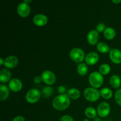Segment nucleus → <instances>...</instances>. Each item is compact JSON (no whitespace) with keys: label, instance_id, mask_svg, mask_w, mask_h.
Returning <instances> with one entry per match:
<instances>
[{"label":"nucleus","instance_id":"nucleus-1","mask_svg":"<svg viewBox=\"0 0 121 121\" xmlns=\"http://www.w3.org/2000/svg\"><path fill=\"white\" fill-rule=\"evenodd\" d=\"M70 104V100L68 95L65 93L57 96L53 99L52 105L55 109L64 111L68 108Z\"/></svg>","mask_w":121,"mask_h":121},{"label":"nucleus","instance_id":"nucleus-2","mask_svg":"<svg viewBox=\"0 0 121 121\" xmlns=\"http://www.w3.org/2000/svg\"><path fill=\"white\" fill-rule=\"evenodd\" d=\"M89 82L93 88H99L103 85L104 77L99 72H93L89 77Z\"/></svg>","mask_w":121,"mask_h":121},{"label":"nucleus","instance_id":"nucleus-3","mask_svg":"<svg viewBox=\"0 0 121 121\" xmlns=\"http://www.w3.org/2000/svg\"><path fill=\"white\" fill-rule=\"evenodd\" d=\"M100 95V92L93 87H87L84 91L85 99L91 102L97 101L99 99Z\"/></svg>","mask_w":121,"mask_h":121},{"label":"nucleus","instance_id":"nucleus-4","mask_svg":"<svg viewBox=\"0 0 121 121\" xmlns=\"http://www.w3.org/2000/svg\"><path fill=\"white\" fill-rule=\"evenodd\" d=\"M70 57L73 61L80 63L85 59V52L80 48H73L70 52Z\"/></svg>","mask_w":121,"mask_h":121},{"label":"nucleus","instance_id":"nucleus-5","mask_svg":"<svg viewBox=\"0 0 121 121\" xmlns=\"http://www.w3.org/2000/svg\"><path fill=\"white\" fill-rule=\"evenodd\" d=\"M40 92L37 89H31L27 92L26 95V100L30 104H35L40 98Z\"/></svg>","mask_w":121,"mask_h":121},{"label":"nucleus","instance_id":"nucleus-6","mask_svg":"<svg viewBox=\"0 0 121 121\" xmlns=\"http://www.w3.org/2000/svg\"><path fill=\"white\" fill-rule=\"evenodd\" d=\"M111 111L110 105L107 102H102L97 108V113L101 118H105L109 114Z\"/></svg>","mask_w":121,"mask_h":121},{"label":"nucleus","instance_id":"nucleus-7","mask_svg":"<svg viewBox=\"0 0 121 121\" xmlns=\"http://www.w3.org/2000/svg\"><path fill=\"white\" fill-rule=\"evenodd\" d=\"M41 78L44 82L48 85H52L55 83L56 78L53 72L50 70H45L41 74Z\"/></svg>","mask_w":121,"mask_h":121},{"label":"nucleus","instance_id":"nucleus-8","mask_svg":"<svg viewBox=\"0 0 121 121\" xmlns=\"http://www.w3.org/2000/svg\"><path fill=\"white\" fill-rule=\"evenodd\" d=\"M30 7L29 4L22 2L20 3L17 7V13L21 17H27L30 14Z\"/></svg>","mask_w":121,"mask_h":121},{"label":"nucleus","instance_id":"nucleus-9","mask_svg":"<svg viewBox=\"0 0 121 121\" xmlns=\"http://www.w3.org/2000/svg\"><path fill=\"white\" fill-rule=\"evenodd\" d=\"M9 87L13 92H20L22 88V82L17 78L11 79L9 82Z\"/></svg>","mask_w":121,"mask_h":121},{"label":"nucleus","instance_id":"nucleus-10","mask_svg":"<svg viewBox=\"0 0 121 121\" xmlns=\"http://www.w3.org/2000/svg\"><path fill=\"white\" fill-rule=\"evenodd\" d=\"M48 22V18L46 15L43 14H37L33 18V22L35 25L39 27L45 26Z\"/></svg>","mask_w":121,"mask_h":121},{"label":"nucleus","instance_id":"nucleus-11","mask_svg":"<svg viewBox=\"0 0 121 121\" xmlns=\"http://www.w3.org/2000/svg\"><path fill=\"white\" fill-rule=\"evenodd\" d=\"M99 55L95 52L88 53L85 57V62L87 65H94L99 61Z\"/></svg>","mask_w":121,"mask_h":121},{"label":"nucleus","instance_id":"nucleus-12","mask_svg":"<svg viewBox=\"0 0 121 121\" xmlns=\"http://www.w3.org/2000/svg\"><path fill=\"white\" fill-rule=\"evenodd\" d=\"M110 59L111 61L115 64L121 63V51L115 48L110 51Z\"/></svg>","mask_w":121,"mask_h":121},{"label":"nucleus","instance_id":"nucleus-13","mask_svg":"<svg viewBox=\"0 0 121 121\" xmlns=\"http://www.w3.org/2000/svg\"><path fill=\"white\" fill-rule=\"evenodd\" d=\"M18 63V59L14 56H9L4 60V66L8 69H13L16 67Z\"/></svg>","mask_w":121,"mask_h":121},{"label":"nucleus","instance_id":"nucleus-14","mask_svg":"<svg viewBox=\"0 0 121 121\" xmlns=\"http://www.w3.org/2000/svg\"><path fill=\"white\" fill-rule=\"evenodd\" d=\"M99 39V33L96 30H92L88 33L87 41L91 45H95L98 43Z\"/></svg>","mask_w":121,"mask_h":121},{"label":"nucleus","instance_id":"nucleus-15","mask_svg":"<svg viewBox=\"0 0 121 121\" xmlns=\"http://www.w3.org/2000/svg\"><path fill=\"white\" fill-rule=\"evenodd\" d=\"M11 73L9 70L7 69H3L0 72V82L1 83H7L11 80Z\"/></svg>","mask_w":121,"mask_h":121},{"label":"nucleus","instance_id":"nucleus-16","mask_svg":"<svg viewBox=\"0 0 121 121\" xmlns=\"http://www.w3.org/2000/svg\"><path fill=\"white\" fill-rule=\"evenodd\" d=\"M9 95V89L6 85L1 84L0 85V100L1 101L6 100Z\"/></svg>","mask_w":121,"mask_h":121},{"label":"nucleus","instance_id":"nucleus-17","mask_svg":"<svg viewBox=\"0 0 121 121\" xmlns=\"http://www.w3.org/2000/svg\"><path fill=\"white\" fill-rule=\"evenodd\" d=\"M110 84L114 89H118L121 85V79L118 75H113L110 78Z\"/></svg>","mask_w":121,"mask_h":121},{"label":"nucleus","instance_id":"nucleus-18","mask_svg":"<svg viewBox=\"0 0 121 121\" xmlns=\"http://www.w3.org/2000/svg\"><path fill=\"white\" fill-rule=\"evenodd\" d=\"M104 35L107 40H112L115 37L116 31L112 27H108L104 31Z\"/></svg>","mask_w":121,"mask_h":121},{"label":"nucleus","instance_id":"nucleus-19","mask_svg":"<svg viewBox=\"0 0 121 121\" xmlns=\"http://www.w3.org/2000/svg\"><path fill=\"white\" fill-rule=\"evenodd\" d=\"M67 95L70 99H73V100H76L80 98V92L78 89L72 88L68 91Z\"/></svg>","mask_w":121,"mask_h":121},{"label":"nucleus","instance_id":"nucleus-20","mask_svg":"<svg viewBox=\"0 0 121 121\" xmlns=\"http://www.w3.org/2000/svg\"><path fill=\"white\" fill-rule=\"evenodd\" d=\"M100 94L101 96L104 99H109L112 97L113 93H112V91H111V89L108 88V87H105V88H103L100 90Z\"/></svg>","mask_w":121,"mask_h":121},{"label":"nucleus","instance_id":"nucleus-21","mask_svg":"<svg viewBox=\"0 0 121 121\" xmlns=\"http://www.w3.org/2000/svg\"><path fill=\"white\" fill-rule=\"evenodd\" d=\"M97 49L101 53H107L109 52L108 45L104 42L98 43L97 44Z\"/></svg>","mask_w":121,"mask_h":121},{"label":"nucleus","instance_id":"nucleus-22","mask_svg":"<svg viewBox=\"0 0 121 121\" xmlns=\"http://www.w3.org/2000/svg\"><path fill=\"white\" fill-rule=\"evenodd\" d=\"M97 112L95 109L93 107H88L85 109V114L87 118H95L97 116Z\"/></svg>","mask_w":121,"mask_h":121},{"label":"nucleus","instance_id":"nucleus-23","mask_svg":"<svg viewBox=\"0 0 121 121\" xmlns=\"http://www.w3.org/2000/svg\"><path fill=\"white\" fill-rule=\"evenodd\" d=\"M78 72L80 76H82L86 75L88 72V67L87 65L83 63H80L78 67Z\"/></svg>","mask_w":121,"mask_h":121},{"label":"nucleus","instance_id":"nucleus-24","mask_svg":"<svg viewBox=\"0 0 121 121\" xmlns=\"http://www.w3.org/2000/svg\"><path fill=\"white\" fill-rule=\"evenodd\" d=\"M111 71V67L108 64H103L99 67V73L104 75L109 74Z\"/></svg>","mask_w":121,"mask_h":121},{"label":"nucleus","instance_id":"nucleus-25","mask_svg":"<svg viewBox=\"0 0 121 121\" xmlns=\"http://www.w3.org/2000/svg\"><path fill=\"white\" fill-rule=\"evenodd\" d=\"M53 88L50 86H47V87H45L42 90V93L43 95L45 98H49L52 96V95L53 94Z\"/></svg>","mask_w":121,"mask_h":121},{"label":"nucleus","instance_id":"nucleus-26","mask_svg":"<svg viewBox=\"0 0 121 121\" xmlns=\"http://www.w3.org/2000/svg\"><path fill=\"white\" fill-rule=\"evenodd\" d=\"M115 98L117 104L121 106V89L117 91L115 95Z\"/></svg>","mask_w":121,"mask_h":121},{"label":"nucleus","instance_id":"nucleus-27","mask_svg":"<svg viewBox=\"0 0 121 121\" xmlns=\"http://www.w3.org/2000/svg\"><path fill=\"white\" fill-rule=\"evenodd\" d=\"M106 26L104 23H100L96 27V31L98 33H101V32L104 31L106 29Z\"/></svg>","mask_w":121,"mask_h":121},{"label":"nucleus","instance_id":"nucleus-28","mask_svg":"<svg viewBox=\"0 0 121 121\" xmlns=\"http://www.w3.org/2000/svg\"><path fill=\"white\" fill-rule=\"evenodd\" d=\"M60 121H74V120L71 116L64 115L60 118Z\"/></svg>","mask_w":121,"mask_h":121},{"label":"nucleus","instance_id":"nucleus-29","mask_svg":"<svg viewBox=\"0 0 121 121\" xmlns=\"http://www.w3.org/2000/svg\"><path fill=\"white\" fill-rule=\"evenodd\" d=\"M42 80V78L40 76H36L34 78V82L35 83H40Z\"/></svg>","mask_w":121,"mask_h":121},{"label":"nucleus","instance_id":"nucleus-30","mask_svg":"<svg viewBox=\"0 0 121 121\" xmlns=\"http://www.w3.org/2000/svg\"><path fill=\"white\" fill-rule=\"evenodd\" d=\"M12 121H25V118L22 116H18L15 117Z\"/></svg>","mask_w":121,"mask_h":121},{"label":"nucleus","instance_id":"nucleus-31","mask_svg":"<svg viewBox=\"0 0 121 121\" xmlns=\"http://www.w3.org/2000/svg\"><path fill=\"white\" fill-rule=\"evenodd\" d=\"M65 91H66V89H65V87H64V86H59V87H58V92H59V93H60L61 95L64 94Z\"/></svg>","mask_w":121,"mask_h":121},{"label":"nucleus","instance_id":"nucleus-32","mask_svg":"<svg viewBox=\"0 0 121 121\" xmlns=\"http://www.w3.org/2000/svg\"><path fill=\"white\" fill-rule=\"evenodd\" d=\"M112 2L115 4H119L121 2V0H112Z\"/></svg>","mask_w":121,"mask_h":121},{"label":"nucleus","instance_id":"nucleus-33","mask_svg":"<svg viewBox=\"0 0 121 121\" xmlns=\"http://www.w3.org/2000/svg\"><path fill=\"white\" fill-rule=\"evenodd\" d=\"M3 64H4V60H3L2 58H1V59H0V65L2 66Z\"/></svg>","mask_w":121,"mask_h":121},{"label":"nucleus","instance_id":"nucleus-34","mask_svg":"<svg viewBox=\"0 0 121 121\" xmlns=\"http://www.w3.org/2000/svg\"><path fill=\"white\" fill-rule=\"evenodd\" d=\"M23 2H25V3L27 4H29V3L31 2L32 1H31V0H28V1H27V0H25V1H24Z\"/></svg>","mask_w":121,"mask_h":121},{"label":"nucleus","instance_id":"nucleus-35","mask_svg":"<svg viewBox=\"0 0 121 121\" xmlns=\"http://www.w3.org/2000/svg\"><path fill=\"white\" fill-rule=\"evenodd\" d=\"M83 121H89V119H85L83 120Z\"/></svg>","mask_w":121,"mask_h":121},{"label":"nucleus","instance_id":"nucleus-36","mask_svg":"<svg viewBox=\"0 0 121 121\" xmlns=\"http://www.w3.org/2000/svg\"><path fill=\"white\" fill-rule=\"evenodd\" d=\"M95 121H100V119H96Z\"/></svg>","mask_w":121,"mask_h":121}]
</instances>
